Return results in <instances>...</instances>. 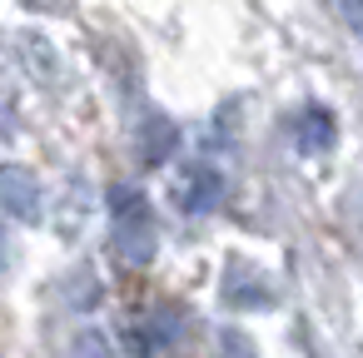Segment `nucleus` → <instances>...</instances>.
Wrapping results in <instances>:
<instances>
[{"label": "nucleus", "mask_w": 363, "mask_h": 358, "mask_svg": "<svg viewBox=\"0 0 363 358\" xmlns=\"http://www.w3.org/2000/svg\"><path fill=\"white\" fill-rule=\"evenodd\" d=\"M110 249L120 264L130 269H145L160 249V234H155V214H150V199L135 189V184H115L110 189Z\"/></svg>", "instance_id": "nucleus-1"}, {"label": "nucleus", "mask_w": 363, "mask_h": 358, "mask_svg": "<svg viewBox=\"0 0 363 358\" xmlns=\"http://www.w3.org/2000/svg\"><path fill=\"white\" fill-rule=\"evenodd\" d=\"M0 204H6L11 219L21 224H35L45 214V199H40V179L21 164H0Z\"/></svg>", "instance_id": "nucleus-2"}, {"label": "nucleus", "mask_w": 363, "mask_h": 358, "mask_svg": "<svg viewBox=\"0 0 363 358\" xmlns=\"http://www.w3.org/2000/svg\"><path fill=\"white\" fill-rule=\"evenodd\" d=\"M174 333H179V318L174 313H145L140 323L125 328V343L135 348V358H155V353H164L174 343Z\"/></svg>", "instance_id": "nucleus-3"}, {"label": "nucleus", "mask_w": 363, "mask_h": 358, "mask_svg": "<svg viewBox=\"0 0 363 358\" xmlns=\"http://www.w3.org/2000/svg\"><path fill=\"white\" fill-rule=\"evenodd\" d=\"M219 199H224V179H219L214 169H194V174L184 179V189H179L184 214H214Z\"/></svg>", "instance_id": "nucleus-4"}, {"label": "nucleus", "mask_w": 363, "mask_h": 358, "mask_svg": "<svg viewBox=\"0 0 363 358\" xmlns=\"http://www.w3.org/2000/svg\"><path fill=\"white\" fill-rule=\"evenodd\" d=\"M174 125L164 120V115H150L145 125H140V160L145 164H160V160H169V150H174Z\"/></svg>", "instance_id": "nucleus-5"}, {"label": "nucleus", "mask_w": 363, "mask_h": 358, "mask_svg": "<svg viewBox=\"0 0 363 358\" xmlns=\"http://www.w3.org/2000/svg\"><path fill=\"white\" fill-rule=\"evenodd\" d=\"M224 298H234V303H269V289L259 284V274L254 269H244V264H229V279H224Z\"/></svg>", "instance_id": "nucleus-6"}, {"label": "nucleus", "mask_w": 363, "mask_h": 358, "mask_svg": "<svg viewBox=\"0 0 363 358\" xmlns=\"http://www.w3.org/2000/svg\"><path fill=\"white\" fill-rule=\"evenodd\" d=\"M298 145H303V150H328V145H333V120H328L323 110H303V120H298Z\"/></svg>", "instance_id": "nucleus-7"}, {"label": "nucleus", "mask_w": 363, "mask_h": 358, "mask_svg": "<svg viewBox=\"0 0 363 358\" xmlns=\"http://www.w3.org/2000/svg\"><path fill=\"white\" fill-rule=\"evenodd\" d=\"M65 358H120V353H115V343L100 328H85V333H75V343H70Z\"/></svg>", "instance_id": "nucleus-8"}, {"label": "nucleus", "mask_w": 363, "mask_h": 358, "mask_svg": "<svg viewBox=\"0 0 363 358\" xmlns=\"http://www.w3.org/2000/svg\"><path fill=\"white\" fill-rule=\"evenodd\" d=\"M219 358H254V343L239 328H219Z\"/></svg>", "instance_id": "nucleus-9"}, {"label": "nucleus", "mask_w": 363, "mask_h": 358, "mask_svg": "<svg viewBox=\"0 0 363 358\" xmlns=\"http://www.w3.org/2000/svg\"><path fill=\"white\" fill-rule=\"evenodd\" d=\"M343 11H348V21H358V26H363V0H343Z\"/></svg>", "instance_id": "nucleus-10"}, {"label": "nucleus", "mask_w": 363, "mask_h": 358, "mask_svg": "<svg viewBox=\"0 0 363 358\" xmlns=\"http://www.w3.org/2000/svg\"><path fill=\"white\" fill-rule=\"evenodd\" d=\"M6 269H11V239L0 234V274H6Z\"/></svg>", "instance_id": "nucleus-11"}, {"label": "nucleus", "mask_w": 363, "mask_h": 358, "mask_svg": "<svg viewBox=\"0 0 363 358\" xmlns=\"http://www.w3.org/2000/svg\"><path fill=\"white\" fill-rule=\"evenodd\" d=\"M30 6H35V0H30ZM40 6H55V0H40Z\"/></svg>", "instance_id": "nucleus-12"}]
</instances>
